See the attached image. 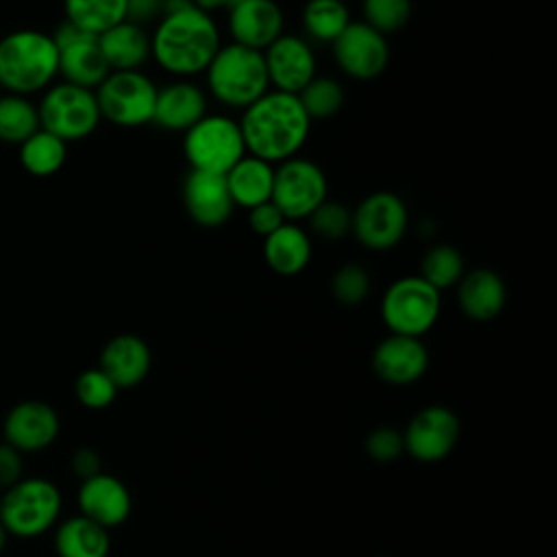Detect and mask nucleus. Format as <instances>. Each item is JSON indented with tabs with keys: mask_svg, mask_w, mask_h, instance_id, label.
Returning a JSON list of instances; mask_svg holds the SVG:
<instances>
[{
	"mask_svg": "<svg viewBox=\"0 0 557 557\" xmlns=\"http://www.w3.org/2000/svg\"><path fill=\"white\" fill-rule=\"evenodd\" d=\"M117 392L120 389L115 387V383L100 368L83 370L74 383V394H76L78 403L83 407L96 409V411L109 407L115 400Z\"/></svg>",
	"mask_w": 557,
	"mask_h": 557,
	"instance_id": "nucleus-36",
	"label": "nucleus"
},
{
	"mask_svg": "<svg viewBox=\"0 0 557 557\" xmlns=\"http://www.w3.org/2000/svg\"><path fill=\"white\" fill-rule=\"evenodd\" d=\"M24 459L22 453L9 444H0V490L15 485L22 479Z\"/></svg>",
	"mask_w": 557,
	"mask_h": 557,
	"instance_id": "nucleus-40",
	"label": "nucleus"
},
{
	"mask_svg": "<svg viewBox=\"0 0 557 557\" xmlns=\"http://www.w3.org/2000/svg\"><path fill=\"white\" fill-rule=\"evenodd\" d=\"M263 259L278 276H296L311 261V235L298 222H283L263 237Z\"/></svg>",
	"mask_w": 557,
	"mask_h": 557,
	"instance_id": "nucleus-24",
	"label": "nucleus"
},
{
	"mask_svg": "<svg viewBox=\"0 0 557 557\" xmlns=\"http://www.w3.org/2000/svg\"><path fill=\"white\" fill-rule=\"evenodd\" d=\"M461 426L453 409L444 405H429L411 416L403 431L405 453L418 461L433 463L453 453Z\"/></svg>",
	"mask_w": 557,
	"mask_h": 557,
	"instance_id": "nucleus-13",
	"label": "nucleus"
},
{
	"mask_svg": "<svg viewBox=\"0 0 557 557\" xmlns=\"http://www.w3.org/2000/svg\"><path fill=\"white\" fill-rule=\"evenodd\" d=\"M39 128L37 104H33L26 96H0V141L20 146Z\"/></svg>",
	"mask_w": 557,
	"mask_h": 557,
	"instance_id": "nucleus-31",
	"label": "nucleus"
},
{
	"mask_svg": "<svg viewBox=\"0 0 557 557\" xmlns=\"http://www.w3.org/2000/svg\"><path fill=\"white\" fill-rule=\"evenodd\" d=\"M7 537H9V533H7V529H4L2 522H0V555H2L4 546H7Z\"/></svg>",
	"mask_w": 557,
	"mask_h": 557,
	"instance_id": "nucleus-44",
	"label": "nucleus"
},
{
	"mask_svg": "<svg viewBox=\"0 0 557 557\" xmlns=\"http://www.w3.org/2000/svg\"><path fill=\"white\" fill-rule=\"evenodd\" d=\"M39 126L59 139L78 141L89 137L100 124V109L94 89H85L72 83H52L39 104Z\"/></svg>",
	"mask_w": 557,
	"mask_h": 557,
	"instance_id": "nucleus-8",
	"label": "nucleus"
},
{
	"mask_svg": "<svg viewBox=\"0 0 557 557\" xmlns=\"http://www.w3.org/2000/svg\"><path fill=\"white\" fill-rule=\"evenodd\" d=\"M59 76V50L48 33L20 28L0 39V89L15 96L46 91Z\"/></svg>",
	"mask_w": 557,
	"mask_h": 557,
	"instance_id": "nucleus-3",
	"label": "nucleus"
},
{
	"mask_svg": "<svg viewBox=\"0 0 557 557\" xmlns=\"http://www.w3.org/2000/svg\"><path fill=\"white\" fill-rule=\"evenodd\" d=\"M228 33L235 44L263 52L283 35L285 17L276 0H242L228 9Z\"/></svg>",
	"mask_w": 557,
	"mask_h": 557,
	"instance_id": "nucleus-17",
	"label": "nucleus"
},
{
	"mask_svg": "<svg viewBox=\"0 0 557 557\" xmlns=\"http://www.w3.org/2000/svg\"><path fill=\"white\" fill-rule=\"evenodd\" d=\"M72 470L76 476H81L83 481L85 479H91L96 474L102 472V459L98 455V450L89 448V446H83V448H76L74 455H72Z\"/></svg>",
	"mask_w": 557,
	"mask_h": 557,
	"instance_id": "nucleus-41",
	"label": "nucleus"
},
{
	"mask_svg": "<svg viewBox=\"0 0 557 557\" xmlns=\"http://www.w3.org/2000/svg\"><path fill=\"white\" fill-rule=\"evenodd\" d=\"M350 22V11L339 0H307L302 9L307 41L333 44Z\"/></svg>",
	"mask_w": 557,
	"mask_h": 557,
	"instance_id": "nucleus-30",
	"label": "nucleus"
},
{
	"mask_svg": "<svg viewBox=\"0 0 557 557\" xmlns=\"http://www.w3.org/2000/svg\"><path fill=\"white\" fill-rule=\"evenodd\" d=\"M235 2H242V0H233V2H231V4H235Z\"/></svg>",
	"mask_w": 557,
	"mask_h": 557,
	"instance_id": "nucleus-45",
	"label": "nucleus"
},
{
	"mask_svg": "<svg viewBox=\"0 0 557 557\" xmlns=\"http://www.w3.org/2000/svg\"><path fill=\"white\" fill-rule=\"evenodd\" d=\"M442 311V294L418 274L389 283L381 300V318L389 333L422 337Z\"/></svg>",
	"mask_w": 557,
	"mask_h": 557,
	"instance_id": "nucleus-7",
	"label": "nucleus"
},
{
	"mask_svg": "<svg viewBox=\"0 0 557 557\" xmlns=\"http://www.w3.org/2000/svg\"><path fill=\"white\" fill-rule=\"evenodd\" d=\"M76 500H78L81 516L94 520L104 529L124 524L133 509V498L128 487L117 476L107 472L85 479L78 487Z\"/></svg>",
	"mask_w": 557,
	"mask_h": 557,
	"instance_id": "nucleus-19",
	"label": "nucleus"
},
{
	"mask_svg": "<svg viewBox=\"0 0 557 557\" xmlns=\"http://www.w3.org/2000/svg\"><path fill=\"white\" fill-rule=\"evenodd\" d=\"M50 37L59 50V76L65 83L96 89L109 76L111 70L96 35H89L63 20Z\"/></svg>",
	"mask_w": 557,
	"mask_h": 557,
	"instance_id": "nucleus-12",
	"label": "nucleus"
},
{
	"mask_svg": "<svg viewBox=\"0 0 557 557\" xmlns=\"http://www.w3.org/2000/svg\"><path fill=\"white\" fill-rule=\"evenodd\" d=\"M150 363L152 355L148 344L139 335L120 333L104 344L98 368L115 383L117 389H131L148 376Z\"/></svg>",
	"mask_w": 557,
	"mask_h": 557,
	"instance_id": "nucleus-22",
	"label": "nucleus"
},
{
	"mask_svg": "<svg viewBox=\"0 0 557 557\" xmlns=\"http://www.w3.org/2000/svg\"><path fill=\"white\" fill-rule=\"evenodd\" d=\"M429 368V352L420 337L394 335L383 337L372 352L374 374L389 385H411Z\"/></svg>",
	"mask_w": 557,
	"mask_h": 557,
	"instance_id": "nucleus-18",
	"label": "nucleus"
},
{
	"mask_svg": "<svg viewBox=\"0 0 557 557\" xmlns=\"http://www.w3.org/2000/svg\"><path fill=\"white\" fill-rule=\"evenodd\" d=\"M457 287V302L466 318L474 322L494 320L507 302V287L500 274L487 268L463 272Z\"/></svg>",
	"mask_w": 557,
	"mask_h": 557,
	"instance_id": "nucleus-23",
	"label": "nucleus"
},
{
	"mask_svg": "<svg viewBox=\"0 0 557 557\" xmlns=\"http://www.w3.org/2000/svg\"><path fill=\"white\" fill-rule=\"evenodd\" d=\"M59 429L61 422L54 407L44 400H22L4 416L2 437L4 444L24 455L48 448L57 440Z\"/></svg>",
	"mask_w": 557,
	"mask_h": 557,
	"instance_id": "nucleus-16",
	"label": "nucleus"
},
{
	"mask_svg": "<svg viewBox=\"0 0 557 557\" xmlns=\"http://www.w3.org/2000/svg\"><path fill=\"white\" fill-rule=\"evenodd\" d=\"M283 222H287V220H285V215L278 211V207L272 200L248 209V224H250L252 233H257L259 237H268Z\"/></svg>",
	"mask_w": 557,
	"mask_h": 557,
	"instance_id": "nucleus-39",
	"label": "nucleus"
},
{
	"mask_svg": "<svg viewBox=\"0 0 557 557\" xmlns=\"http://www.w3.org/2000/svg\"><path fill=\"white\" fill-rule=\"evenodd\" d=\"M100 50L111 72L141 70L150 61V37L144 26L135 22H120L98 35Z\"/></svg>",
	"mask_w": 557,
	"mask_h": 557,
	"instance_id": "nucleus-26",
	"label": "nucleus"
},
{
	"mask_svg": "<svg viewBox=\"0 0 557 557\" xmlns=\"http://www.w3.org/2000/svg\"><path fill=\"white\" fill-rule=\"evenodd\" d=\"M183 154L191 170L224 176L246 154L237 120L207 113L183 133Z\"/></svg>",
	"mask_w": 557,
	"mask_h": 557,
	"instance_id": "nucleus-6",
	"label": "nucleus"
},
{
	"mask_svg": "<svg viewBox=\"0 0 557 557\" xmlns=\"http://www.w3.org/2000/svg\"><path fill=\"white\" fill-rule=\"evenodd\" d=\"M363 22L381 35L398 33L411 17V0H361Z\"/></svg>",
	"mask_w": 557,
	"mask_h": 557,
	"instance_id": "nucleus-34",
	"label": "nucleus"
},
{
	"mask_svg": "<svg viewBox=\"0 0 557 557\" xmlns=\"http://www.w3.org/2000/svg\"><path fill=\"white\" fill-rule=\"evenodd\" d=\"M205 115L207 94L196 83L178 78L157 89V102L152 113L154 126L170 133H185Z\"/></svg>",
	"mask_w": 557,
	"mask_h": 557,
	"instance_id": "nucleus-21",
	"label": "nucleus"
},
{
	"mask_svg": "<svg viewBox=\"0 0 557 557\" xmlns=\"http://www.w3.org/2000/svg\"><path fill=\"white\" fill-rule=\"evenodd\" d=\"M59 487L41 476L20 479L0 496V522L9 535L37 537L46 533L61 513Z\"/></svg>",
	"mask_w": 557,
	"mask_h": 557,
	"instance_id": "nucleus-5",
	"label": "nucleus"
},
{
	"mask_svg": "<svg viewBox=\"0 0 557 557\" xmlns=\"http://www.w3.org/2000/svg\"><path fill=\"white\" fill-rule=\"evenodd\" d=\"M337 67L355 81H372L389 63L387 37L361 22H350L331 44Z\"/></svg>",
	"mask_w": 557,
	"mask_h": 557,
	"instance_id": "nucleus-14",
	"label": "nucleus"
},
{
	"mask_svg": "<svg viewBox=\"0 0 557 557\" xmlns=\"http://www.w3.org/2000/svg\"><path fill=\"white\" fill-rule=\"evenodd\" d=\"M309 228L315 237L326 239V242H337L344 239L350 228H352V211L337 202V200H324L309 218Z\"/></svg>",
	"mask_w": 557,
	"mask_h": 557,
	"instance_id": "nucleus-35",
	"label": "nucleus"
},
{
	"mask_svg": "<svg viewBox=\"0 0 557 557\" xmlns=\"http://www.w3.org/2000/svg\"><path fill=\"white\" fill-rule=\"evenodd\" d=\"M329 198V183L322 168L305 157H292L274 165L272 202L287 222L307 220Z\"/></svg>",
	"mask_w": 557,
	"mask_h": 557,
	"instance_id": "nucleus-10",
	"label": "nucleus"
},
{
	"mask_svg": "<svg viewBox=\"0 0 557 557\" xmlns=\"http://www.w3.org/2000/svg\"><path fill=\"white\" fill-rule=\"evenodd\" d=\"M339 2H350V0H339Z\"/></svg>",
	"mask_w": 557,
	"mask_h": 557,
	"instance_id": "nucleus-46",
	"label": "nucleus"
},
{
	"mask_svg": "<svg viewBox=\"0 0 557 557\" xmlns=\"http://www.w3.org/2000/svg\"><path fill=\"white\" fill-rule=\"evenodd\" d=\"M205 81L213 100L239 111L270 91L263 54L235 41L220 46L205 70Z\"/></svg>",
	"mask_w": 557,
	"mask_h": 557,
	"instance_id": "nucleus-4",
	"label": "nucleus"
},
{
	"mask_svg": "<svg viewBox=\"0 0 557 557\" xmlns=\"http://www.w3.org/2000/svg\"><path fill=\"white\" fill-rule=\"evenodd\" d=\"M163 0H126V20L144 26L154 17H161Z\"/></svg>",
	"mask_w": 557,
	"mask_h": 557,
	"instance_id": "nucleus-42",
	"label": "nucleus"
},
{
	"mask_svg": "<svg viewBox=\"0 0 557 557\" xmlns=\"http://www.w3.org/2000/svg\"><path fill=\"white\" fill-rule=\"evenodd\" d=\"M109 548V529L81 513L63 520L57 527L54 550L59 557H107Z\"/></svg>",
	"mask_w": 557,
	"mask_h": 557,
	"instance_id": "nucleus-27",
	"label": "nucleus"
},
{
	"mask_svg": "<svg viewBox=\"0 0 557 557\" xmlns=\"http://www.w3.org/2000/svg\"><path fill=\"white\" fill-rule=\"evenodd\" d=\"M466 265L461 252L450 244H437L431 246L420 263V278H424L431 287H435L440 294L455 287L459 278L463 276Z\"/></svg>",
	"mask_w": 557,
	"mask_h": 557,
	"instance_id": "nucleus-32",
	"label": "nucleus"
},
{
	"mask_svg": "<svg viewBox=\"0 0 557 557\" xmlns=\"http://www.w3.org/2000/svg\"><path fill=\"white\" fill-rule=\"evenodd\" d=\"M0 496H2V494H0Z\"/></svg>",
	"mask_w": 557,
	"mask_h": 557,
	"instance_id": "nucleus-47",
	"label": "nucleus"
},
{
	"mask_svg": "<svg viewBox=\"0 0 557 557\" xmlns=\"http://www.w3.org/2000/svg\"><path fill=\"white\" fill-rule=\"evenodd\" d=\"M331 294L339 305L355 307L370 294V276L359 263H344L331 278Z\"/></svg>",
	"mask_w": 557,
	"mask_h": 557,
	"instance_id": "nucleus-37",
	"label": "nucleus"
},
{
	"mask_svg": "<svg viewBox=\"0 0 557 557\" xmlns=\"http://www.w3.org/2000/svg\"><path fill=\"white\" fill-rule=\"evenodd\" d=\"M17 148H20L17 154H20L22 168L28 174L39 176V178L57 174L67 159V144L44 128L33 133Z\"/></svg>",
	"mask_w": 557,
	"mask_h": 557,
	"instance_id": "nucleus-28",
	"label": "nucleus"
},
{
	"mask_svg": "<svg viewBox=\"0 0 557 557\" xmlns=\"http://www.w3.org/2000/svg\"><path fill=\"white\" fill-rule=\"evenodd\" d=\"M65 20L89 35H102L126 20V0H63Z\"/></svg>",
	"mask_w": 557,
	"mask_h": 557,
	"instance_id": "nucleus-29",
	"label": "nucleus"
},
{
	"mask_svg": "<svg viewBox=\"0 0 557 557\" xmlns=\"http://www.w3.org/2000/svg\"><path fill=\"white\" fill-rule=\"evenodd\" d=\"M409 211L400 196L392 191H374L352 209L355 239L368 250H389L405 237Z\"/></svg>",
	"mask_w": 557,
	"mask_h": 557,
	"instance_id": "nucleus-11",
	"label": "nucleus"
},
{
	"mask_svg": "<svg viewBox=\"0 0 557 557\" xmlns=\"http://www.w3.org/2000/svg\"><path fill=\"white\" fill-rule=\"evenodd\" d=\"M222 46L213 15L194 4L163 13L150 35V59L178 78L205 74Z\"/></svg>",
	"mask_w": 557,
	"mask_h": 557,
	"instance_id": "nucleus-2",
	"label": "nucleus"
},
{
	"mask_svg": "<svg viewBox=\"0 0 557 557\" xmlns=\"http://www.w3.org/2000/svg\"><path fill=\"white\" fill-rule=\"evenodd\" d=\"M366 453L370 459L381 463L398 459L405 453L403 431H396L392 426H379L370 431L366 437Z\"/></svg>",
	"mask_w": 557,
	"mask_h": 557,
	"instance_id": "nucleus-38",
	"label": "nucleus"
},
{
	"mask_svg": "<svg viewBox=\"0 0 557 557\" xmlns=\"http://www.w3.org/2000/svg\"><path fill=\"white\" fill-rule=\"evenodd\" d=\"M246 152L278 165L298 157L311 128L298 96L276 89L265 91L259 100L242 111L237 120Z\"/></svg>",
	"mask_w": 557,
	"mask_h": 557,
	"instance_id": "nucleus-1",
	"label": "nucleus"
},
{
	"mask_svg": "<svg viewBox=\"0 0 557 557\" xmlns=\"http://www.w3.org/2000/svg\"><path fill=\"white\" fill-rule=\"evenodd\" d=\"M298 100L309 120H329L344 107V89L331 76H313L298 94Z\"/></svg>",
	"mask_w": 557,
	"mask_h": 557,
	"instance_id": "nucleus-33",
	"label": "nucleus"
},
{
	"mask_svg": "<svg viewBox=\"0 0 557 557\" xmlns=\"http://www.w3.org/2000/svg\"><path fill=\"white\" fill-rule=\"evenodd\" d=\"M183 205L187 215L205 228L222 226L235 209L224 176L198 170H189L183 181Z\"/></svg>",
	"mask_w": 557,
	"mask_h": 557,
	"instance_id": "nucleus-20",
	"label": "nucleus"
},
{
	"mask_svg": "<svg viewBox=\"0 0 557 557\" xmlns=\"http://www.w3.org/2000/svg\"><path fill=\"white\" fill-rule=\"evenodd\" d=\"M224 181H226V189L233 200V207H242L248 211L257 205L272 200L274 165L246 152L224 174Z\"/></svg>",
	"mask_w": 557,
	"mask_h": 557,
	"instance_id": "nucleus-25",
	"label": "nucleus"
},
{
	"mask_svg": "<svg viewBox=\"0 0 557 557\" xmlns=\"http://www.w3.org/2000/svg\"><path fill=\"white\" fill-rule=\"evenodd\" d=\"M233 0H191L194 7H198L200 11L205 13H215V11H222V9H228Z\"/></svg>",
	"mask_w": 557,
	"mask_h": 557,
	"instance_id": "nucleus-43",
	"label": "nucleus"
},
{
	"mask_svg": "<svg viewBox=\"0 0 557 557\" xmlns=\"http://www.w3.org/2000/svg\"><path fill=\"white\" fill-rule=\"evenodd\" d=\"M157 85L141 70L109 72V76L94 89L100 117L124 128L152 124Z\"/></svg>",
	"mask_w": 557,
	"mask_h": 557,
	"instance_id": "nucleus-9",
	"label": "nucleus"
},
{
	"mask_svg": "<svg viewBox=\"0 0 557 557\" xmlns=\"http://www.w3.org/2000/svg\"><path fill=\"white\" fill-rule=\"evenodd\" d=\"M261 54L270 89L296 96L315 76V54L302 37L283 33Z\"/></svg>",
	"mask_w": 557,
	"mask_h": 557,
	"instance_id": "nucleus-15",
	"label": "nucleus"
}]
</instances>
